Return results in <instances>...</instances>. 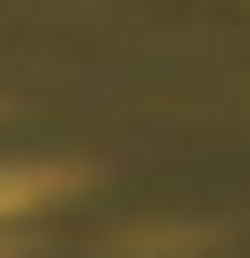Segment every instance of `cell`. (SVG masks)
I'll return each mask as SVG.
<instances>
[{
    "mask_svg": "<svg viewBox=\"0 0 250 258\" xmlns=\"http://www.w3.org/2000/svg\"><path fill=\"white\" fill-rule=\"evenodd\" d=\"M52 189H69V172H52V164H18V172H0V215H26V207H43Z\"/></svg>",
    "mask_w": 250,
    "mask_h": 258,
    "instance_id": "6da1fadb",
    "label": "cell"
}]
</instances>
